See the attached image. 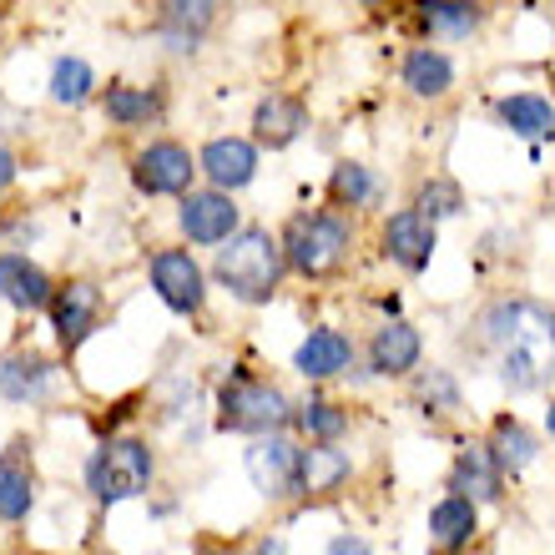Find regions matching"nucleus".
I'll list each match as a JSON object with an SVG mask.
<instances>
[{"label":"nucleus","mask_w":555,"mask_h":555,"mask_svg":"<svg viewBox=\"0 0 555 555\" xmlns=\"http://www.w3.org/2000/svg\"><path fill=\"white\" fill-rule=\"evenodd\" d=\"M91 96H96V72H91L81 56H61L56 66H51V102L56 106H87Z\"/></svg>","instance_id":"obj_26"},{"label":"nucleus","mask_w":555,"mask_h":555,"mask_svg":"<svg viewBox=\"0 0 555 555\" xmlns=\"http://www.w3.org/2000/svg\"><path fill=\"white\" fill-rule=\"evenodd\" d=\"M222 0H157V36L172 56H192L212 21H218Z\"/></svg>","instance_id":"obj_13"},{"label":"nucleus","mask_w":555,"mask_h":555,"mask_svg":"<svg viewBox=\"0 0 555 555\" xmlns=\"http://www.w3.org/2000/svg\"><path fill=\"white\" fill-rule=\"evenodd\" d=\"M545 429H551V439H555V404H551V414H545Z\"/></svg>","instance_id":"obj_35"},{"label":"nucleus","mask_w":555,"mask_h":555,"mask_svg":"<svg viewBox=\"0 0 555 555\" xmlns=\"http://www.w3.org/2000/svg\"><path fill=\"white\" fill-rule=\"evenodd\" d=\"M490 450H495L500 469H526L530 460H535V439H530V429L520 420H495V435H490Z\"/></svg>","instance_id":"obj_28"},{"label":"nucleus","mask_w":555,"mask_h":555,"mask_svg":"<svg viewBox=\"0 0 555 555\" xmlns=\"http://www.w3.org/2000/svg\"><path fill=\"white\" fill-rule=\"evenodd\" d=\"M308 132V106L288 91H268L263 102L253 106V142L268 152H283Z\"/></svg>","instance_id":"obj_16"},{"label":"nucleus","mask_w":555,"mask_h":555,"mask_svg":"<svg viewBox=\"0 0 555 555\" xmlns=\"http://www.w3.org/2000/svg\"><path fill=\"white\" fill-rule=\"evenodd\" d=\"M243 465H248V480L263 490L268 500H288V495H304V450L273 435H258L243 454Z\"/></svg>","instance_id":"obj_7"},{"label":"nucleus","mask_w":555,"mask_h":555,"mask_svg":"<svg viewBox=\"0 0 555 555\" xmlns=\"http://www.w3.org/2000/svg\"><path fill=\"white\" fill-rule=\"evenodd\" d=\"M328 555H369V545L359 541V535H334V541H328Z\"/></svg>","instance_id":"obj_33"},{"label":"nucleus","mask_w":555,"mask_h":555,"mask_svg":"<svg viewBox=\"0 0 555 555\" xmlns=\"http://www.w3.org/2000/svg\"><path fill=\"white\" fill-rule=\"evenodd\" d=\"M429 535L439 551H465L475 541V500L469 495H450L429 511Z\"/></svg>","instance_id":"obj_24"},{"label":"nucleus","mask_w":555,"mask_h":555,"mask_svg":"<svg viewBox=\"0 0 555 555\" xmlns=\"http://www.w3.org/2000/svg\"><path fill=\"white\" fill-rule=\"evenodd\" d=\"M102 112L112 127H152L167 112V96L157 87H132V81H117V87L102 91Z\"/></svg>","instance_id":"obj_20"},{"label":"nucleus","mask_w":555,"mask_h":555,"mask_svg":"<svg viewBox=\"0 0 555 555\" xmlns=\"http://www.w3.org/2000/svg\"><path fill=\"white\" fill-rule=\"evenodd\" d=\"M30 469H21V460L0 465V520H26L30 515Z\"/></svg>","instance_id":"obj_30"},{"label":"nucleus","mask_w":555,"mask_h":555,"mask_svg":"<svg viewBox=\"0 0 555 555\" xmlns=\"http://www.w3.org/2000/svg\"><path fill=\"white\" fill-rule=\"evenodd\" d=\"M328 203L344 207V212H353V207H374L379 203V177H374V167H364V162H334V172H328Z\"/></svg>","instance_id":"obj_23"},{"label":"nucleus","mask_w":555,"mask_h":555,"mask_svg":"<svg viewBox=\"0 0 555 555\" xmlns=\"http://www.w3.org/2000/svg\"><path fill=\"white\" fill-rule=\"evenodd\" d=\"M0 298L21 313H36V308H51L56 283L41 263H30L26 253H0Z\"/></svg>","instance_id":"obj_17"},{"label":"nucleus","mask_w":555,"mask_h":555,"mask_svg":"<svg viewBox=\"0 0 555 555\" xmlns=\"http://www.w3.org/2000/svg\"><path fill=\"white\" fill-rule=\"evenodd\" d=\"M379 243H384V258H389V263H399L404 273H424L429 258H435V222L410 203L384 218Z\"/></svg>","instance_id":"obj_11"},{"label":"nucleus","mask_w":555,"mask_h":555,"mask_svg":"<svg viewBox=\"0 0 555 555\" xmlns=\"http://www.w3.org/2000/svg\"><path fill=\"white\" fill-rule=\"evenodd\" d=\"M177 228L188 233V243L197 248H218L243 228V212H237L233 192L222 188H192L188 197H177Z\"/></svg>","instance_id":"obj_8"},{"label":"nucleus","mask_w":555,"mask_h":555,"mask_svg":"<svg viewBox=\"0 0 555 555\" xmlns=\"http://www.w3.org/2000/svg\"><path fill=\"white\" fill-rule=\"evenodd\" d=\"M500 460L490 444H469L460 460H454V475H450V490H460V495L469 500H495L500 495Z\"/></svg>","instance_id":"obj_22"},{"label":"nucleus","mask_w":555,"mask_h":555,"mask_svg":"<svg viewBox=\"0 0 555 555\" xmlns=\"http://www.w3.org/2000/svg\"><path fill=\"white\" fill-rule=\"evenodd\" d=\"M293 364H298L304 379H328V374H338V369L353 364V344L338 334V328H313V334L298 344Z\"/></svg>","instance_id":"obj_21"},{"label":"nucleus","mask_w":555,"mask_h":555,"mask_svg":"<svg viewBox=\"0 0 555 555\" xmlns=\"http://www.w3.org/2000/svg\"><path fill=\"white\" fill-rule=\"evenodd\" d=\"M298 429L313 435V439H338L344 429H349V414L338 410V404H328V399H313V404L298 410Z\"/></svg>","instance_id":"obj_31"},{"label":"nucleus","mask_w":555,"mask_h":555,"mask_svg":"<svg viewBox=\"0 0 555 555\" xmlns=\"http://www.w3.org/2000/svg\"><path fill=\"white\" fill-rule=\"evenodd\" d=\"M218 283L233 293L237 304H268L288 273V258H283V237H273L268 228H237L228 243L218 248V263H212Z\"/></svg>","instance_id":"obj_2"},{"label":"nucleus","mask_w":555,"mask_h":555,"mask_svg":"<svg viewBox=\"0 0 555 555\" xmlns=\"http://www.w3.org/2000/svg\"><path fill=\"white\" fill-rule=\"evenodd\" d=\"M96 323H102V293H96V283L76 278V283L56 288V298H51V328H56L61 349H81L96 334Z\"/></svg>","instance_id":"obj_12"},{"label":"nucleus","mask_w":555,"mask_h":555,"mask_svg":"<svg viewBox=\"0 0 555 555\" xmlns=\"http://www.w3.org/2000/svg\"><path fill=\"white\" fill-rule=\"evenodd\" d=\"M349 480V454L334 450V439H319L313 450H304V495H328Z\"/></svg>","instance_id":"obj_25"},{"label":"nucleus","mask_w":555,"mask_h":555,"mask_svg":"<svg viewBox=\"0 0 555 555\" xmlns=\"http://www.w3.org/2000/svg\"><path fill=\"white\" fill-rule=\"evenodd\" d=\"M414 207H420L429 222H439V218H454L460 207H465V192H460V182H450V177H424L420 182V192H414Z\"/></svg>","instance_id":"obj_29"},{"label":"nucleus","mask_w":555,"mask_h":555,"mask_svg":"<svg viewBox=\"0 0 555 555\" xmlns=\"http://www.w3.org/2000/svg\"><path fill=\"white\" fill-rule=\"evenodd\" d=\"M152 288H157L162 304L172 308V313H182V319L203 313V304H207V273L188 248L152 253Z\"/></svg>","instance_id":"obj_9"},{"label":"nucleus","mask_w":555,"mask_h":555,"mask_svg":"<svg viewBox=\"0 0 555 555\" xmlns=\"http://www.w3.org/2000/svg\"><path fill=\"white\" fill-rule=\"evenodd\" d=\"M495 121L520 142H555V102L541 91H511L495 102Z\"/></svg>","instance_id":"obj_18"},{"label":"nucleus","mask_w":555,"mask_h":555,"mask_svg":"<svg viewBox=\"0 0 555 555\" xmlns=\"http://www.w3.org/2000/svg\"><path fill=\"white\" fill-rule=\"evenodd\" d=\"M218 424L237 435H273L288 424V399L253 374H233L218 395Z\"/></svg>","instance_id":"obj_5"},{"label":"nucleus","mask_w":555,"mask_h":555,"mask_svg":"<svg viewBox=\"0 0 555 555\" xmlns=\"http://www.w3.org/2000/svg\"><path fill=\"white\" fill-rule=\"evenodd\" d=\"M414 364H420V334H414V323L389 319L379 334H374V344H369V369L384 374V379H399V374H410Z\"/></svg>","instance_id":"obj_19"},{"label":"nucleus","mask_w":555,"mask_h":555,"mask_svg":"<svg viewBox=\"0 0 555 555\" xmlns=\"http://www.w3.org/2000/svg\"><path fill=\"white\" fill-rule=\"evenodd\" d=\"M349 5H364V11H379L384 0H349Z\"/></svg>","instance_id":"obj_34"},{"label":"nucleus","mask_w":555,"mask_h":555,"mask_svg":"<svg viewBox=\"0 0 555 555\" xmlns=\"http://www.w3.org/2000/svg\"><path fill=\"white\" fill-rule=\"evenodd\" d=\"M353 253V218L344 207H308L283 228V258L298 278H334Z\"/></svg>","instance_id":"obj_3"},{"label":"nucleus","mask_w":555,"mask_h":555,"mask_svg":"<svg viewBox=\"0 0 555 555\" xmlns=\"http://www.w3.org/2000/svg\"><path fill=\"white\" fill-rule=\"evenodd\" d=\"M485 0H410V26L420 41H469L485 26Z\"/></svg>","instance_id":"obj_10"},{"label":"nucleus","mask_w":555,"mask_h":555,"mask_svg":"<svg viewBox=\"0 0 555 555\" xmlns=\"http://www.w3.org/2000/svg\"><path fill=\"white\" fill-rule=\"evenodd\" d=\"M15 172H21V162H15V152H11V146L0 142V192H5V188H11V182H15Z\"/></svg>","instance_id":"obj_32"},{"label":"nucleus","mask_w":555,"mask_h":555,"mask_svg":"<svg viewBox=\"0 0 555 555\" xmlns=\"http://www.w3.org/2000/svg\"><path fill=\"white\" fill-rule=\"evenodd\" d=\"M197 172H203L197 157H192L182 142H172V137L146 142L132 157V188L146 192V197H188Z\"/></svg>","instance_id":"obj_6"},{"label":"nucleus","mask_w":555,"mask_h":555,"mask_svg":"<svg viewBox=\"0 0 555 555\" xmlns=\"http://www.w3.org/2000/svg\"><path fill=\"white\" fill-rule=\"evenodd\" d=\"M485 338L500 359V379L515 395L545 389L555 379V313L535 298H505L485 313Z\"/></svg>","instance_id":"obj_1"},{"label":"nucleus","mask_w":555,"mask_h":555,"mask_svg":"<svg viewBox=\"0 0 555 555\" xmlns=\"http://www.w3.org/2000/svg\"><path fill=\"white\" fill-rule=\"evenodd\" d=\"M152 450L142 439H106L102 450L87 460V490L96 505H121V500L146 495L152 485Z\"/></svg>","instance_id":"obj_4"},{"label":"nucleus","mask_w":555,"mask_h":555,"mask_svg":"<svg viewBox=\"0 0 555 555\" xmlns=\"http://www.w3.org/2000/svg\"><path fill=\"white\" fill-rule=\"evenodd\" d=\"M197 167H203L207 188H222V192L248 188L258 177V142H248V137H212L197 152Z\"/></svg>","instance_id":"obj_14"},{"label":"nucleus","mask_w":555,"mask_h":555,"mask_svg":"<svg viewBox=\"0 0 555 555\" xmlns=\"http://www.w3.org/2000/svg\"><path fill=\"white\" fill-rule=\"evenodd\" d=\"M46 384H51L46 359H26V353H5L0 359V399H36Z\"/></svg>","instance_id":"obj_27"},{"label":"nucleus","mask_w":555,"mask_h":555,"mask_svg":"<svg viewBox=\"0 0 555 555\" xmlns=\"http://www.w3.org/2000/svg\"><path fill=\"white\" fill-rule=\"evenodd\" d=\"M399 87L420 96V102H444L454 91V61L450 51H439L435 41H420L399 61Z\"/></svg>","instance_id":"obj_15"}]
</instances>
